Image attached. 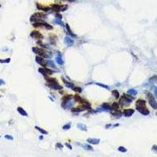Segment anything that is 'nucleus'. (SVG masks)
Listing matches in <instances>:
<instances>
[{
	"mask_svg": "<svg viewBox=\"0 0 157 157\" xmlns=\"http://www.w3.org/2000/svg\"><path fill=\"white\" fill-rule=\"evenodd\" d=\"M136 109L144 116L149 115V110L146 107V101L143 99H138L136 102Z\"/></svg>",
	"mask_w": 157,
	"mask_h": 157,
	"instance_id": "1",
	"label": "nucleus"
},
{
	"mask_svg": "<svg viewBox=\"0 0 157 157\" xmlns=\"http://www.w3.org/2000/svg\"><path fill=\"white\" fill-rule=\"evenodd\" d=\"M46 82H47V86H50V88L53 89V90H62V86L57 83V81L54 78H50V77L46 76L45 77Z\"/></svg>",
	"mask_w": 157,
	"mask_h": 157,
	"instance_id": "2",
	"label": "nucleus"
},
{
	"mask_svg": "<svg viewBox=\"0 0 157 157\" xmlns=\"http://www.w3.org/2000/svg\"><path fill=\"white\" fill-rule=\"evenodd\" d=\"M134 99V97H133V96L130 94H123L122 96L121 99L119 100V105L121 106H127L133 101V100Z\"/></svg>",
	"mask_w": 157,
	"mask_h": 157,
	"instance_id": "3",
	"label": "nucleus"
},
{
	"mask_svg": "<svg viewBox=\"0 0 157 157\" xmlns=\"http://www.w3.org/2000/svg\"><path fill=\"white\" fill-rule=\"evenodd\" d=\"M32 51L36 53L38 56H40V57L43 58H50L51 54H50V53H48L47 51H46L43 49H41L39 47H32Z\"/></svg>",
	"mask_w": 157,
	"mask_h": 157,
	"instance_id": "4",
	"label": "nucleus"
},
{
	"mask_svg": "<svg viewBox=\"0 0 157 157\" xmlns=\"http://www.w3.org/2000/svg\"><path fill=\"white\" fill-rule=\"evenodd\" d=\"M32 25L35 27V28H46V29H48V30H52L53 29V26L50 24H49L48 23H46L43 20H39V21H37V22H35V23H32Z\"/></svg>",
	"mask_w": 157,
	"mask_h": 157,
	"instance_id": "5",
	"label": "nucleus"
},
{
	"mask_svg": "<svg viewBox=\"0 0 157 157\" xmlns=\"http://www.w3.org/2000/svg\"><path fill=\"white\" fill-rule=\"evenodd\" d=\"M44 18H46V15L43 13H36L35 14L32 15L31 18H30V20L32 23L39 21L41 20H43Z\"/></svg>",
	"mask_w": 157,
	"mask_h": 157,
	"instance_id": "6",
	"label": "nucleus"
},
{
	"mask_svg": "<svg viewBox=\"0 0 157 157\" xmlns=\"http://www.w3.org/2000/svg\"><path fill=\"white\" fill-rule=\"evenodd\" d=\"M147 97L149 98V103L153 109H157V102L155 100L154 96L151 93H147Z\"/></svg>",
	"mask_w": 157,
	"mask_h": 157,
	"instance_id": "7",
	"label": "nucleus"
},
{
	"mask_svg": "<svg viewBox=\"0 0 157 157\" xmlns=\"http://www.w3.org/2000/svg\"><path fill=\"white\" fill-rule=\"evenodd\" d=\"M39 72L40 74L43 75V76H50V75H52L53 73V71L51 69H49L47 68L44 67V68H39Z\"/></svg>",
	"mask_w": 157,
	"mask_h": 157,
	"instance_id": "8",
	"label": "nucleus"
},
{
	"mask_svg": "<svg viewBox=\"0 0 157 157\" xmlns=\"http://www.w3.org/2000/svg\"><path fill=\"white\" fill-rule=\"evenodd\" d=\"M68 8L67 5H59V4H53L51 6V9L54 11H57V12H60V11H64L66 10V9Z\"/></svg>",
	"mask_w": 157,
	"mask_h": 157,
	"instance_id": "9",
	"label": "nucleus"
},
{
	"mask_svg": "<svg viewBox=\"0 0 157 157\" xmlns=\"http://www.w3.org/2000/svg\"><path fill=\"white\" fill-rule=\"evenodd\" d=\"M36 62L38 63V64H39L41 65V66H43V67H46V66H47V64H46V60L44 59L43 57H40V56H36Z\"/></svg>",
	"mask_w": 157,
	"mask_h": 157,
	"instance_id": "10",
	"label": "nucleus"
},
{
	"mask_svg": "<svg viewBox=\"0 0 157 157\" xmlns=\"http://www.w3.org/2000/svg\"><path fill=\"white\" fill-rule=\"evenodd\" d=\"M31 37H32V38H34V39H43V36L38 31L32 32L31 33Z\"/></svg>",
	"mask_w": 157,
	"mask_h": 157,
	"instance_id": "11",
	"label": "nucleus"
},
{
	"mask_svg": "<svg viewBox=\"0 0 157 157\" xmlns=\"http://www.w3.org/2000/svg\"><path fill=\"white\" fill-rule=\"evenodd\" d=\"M111 113L112 115V116H114L116 119H118V118H120L122 116V115H123V112L121 111H119V110H111Z\"/></svg>",
	"mask_w": 157,
	"mask_h": 157,
	"instance_id": "12",
	"label": "nucleus"
},
{
	"mask_svg": "<svg viewBox=\"0 0 157 157\" xmlns=\"http://www.w3.org/2000/svg\"><path fill=\"white\" fill-rule=\"evenodd\" d=\"M134 113V110L129 109H125L123 112V114L124 115V116L126 117H130Z\"/></svg>",
	"mask_w": 157,
	"mask_h": 157,
	"instance_id": "13",
	"label": "nucleus"
},
{
	"mask_svg": "<svg viewBox=\"0 0 157 157\" xmlns=\"http://www.w3.org/2000/svg\"><path fill=\"white\" fill-rule=\"evenodd\" d=\"M64 43L66 44L68 46H72L74 45V40L69 37H65L64 38Z\"/></svg>",
	"mask_w": 157,
	"mask_h": 157,
	"instance_id": "14",
	"label": "nucleus"
},
{
	"mask_svg": "<svg viewBox=\"0 0 157 157\" xmlns=\"http://www.w3.org/2000/svg\"><path fill=\"white\" fill-rule=\"evenodd\" d=\"M36 6H37V8H38L39 10L45 11V12H48V11L50 10V8L48 7V6H43V5H41V4H39V3H36Z\"/></svg>",
	"mask_w": 157,
	"mask_h": 157,
	"instance_id": "15",
	"label": "nucleus"
},
{
	"mask_svg": "<svg viewBox=\"0 0 157 157\" xmlns=\"http://www.w3.org/2000/svg\"><path fill=\"white\" fill-rule=\"evenodd\" d=\"M85 109H86L85 107L83 106V105H80V106L77 107V108H75V109H72V112H83L84 111Z\"/></svg>",
	"mask_w": 157,
	"mask_h": 157,
	"instance_id": "16",
	"label": "nucleus"
},
{
	"mask_svg": "<svg viewBox=\"0 0 157 157\" xmlns=\"http://www.w3.org/2000/svg\"><path fill=\"white\" fill-rule=\"evenodd\" d=\"M87 142L92 145H98L100 142V139H96V138H88Z\"/></svg>",
	"mask_w": 157,
	"mask_h": 157,
	"instance_id": "17",
	"label": "nucleus"
},
{
	"mask_svg": "<svg viewBox=\"0 0 157 157\" xmlns=\"http://www.w3.org/2000/svg\"><path fill=\"white\" fill-rule=\"evenodd\" d=\"M17 112H19V114L21 115L22 116H28V113H27V112L25 111V110L23 109V108H21V107H18L17 108Z\"/></svg>",
	"mask_w": 157,
	"mask_h": 157,
	"instance_id": "18",
	"label": "nucleus"
},
{
	"mask_svg": "<svg viewBox=\"0 0 157 157\" xmlns=\"http://www.w3.org/2000/svg\"><path fill=\"white\" fill-rule=\"evenodd\" d=\"M62 80H63V82L64 83V84H65V86H67V87H68V88H71L72 90L73 89L74 87H75V85L73 83H70V82H68V81H67L66 79H64V78L62 79Z\"/></svg>",
	"mask_w": 157,
	"mask_h": 157,
	"instance_id": "19",
	"label": "nucleus"
},
{
	"mask_svg": "<svg viewBox=\"0 0 157 157\" xmlns=\"http://www.w3.org/2000/svg\"><path fill=\"white\" fill-rule=\"evenodd\" d=\"M56 60H57V64H60V65H62L63 64H64V60H63L62 57H61V56H60V55L57 56V57H56Z\"/></svg>",
	"mask_w": 157,
	"mask_h": 157,
	"instance_id": "20",
	"label": "nucleus"
},
{
	"mask_svg": "<svg viewBox=\"0 0 157 157\" xmlns=\"http://www.w3.org/2000/svg\"><path fill=\"white\" fill-rule=\"evenodd\" d=\"M46 64H47V66L52 68H56V66L54 64V63H53L52 60H46Z\"/></svg>",
	"mask_w": 157,
	"mask_h": 157,
	"instance_id": "21",
	"label": "nucleus"
},
{
	"mask_svg": "<svg viewBox=\"0 0 157 157\" xmlns=\"http://www.w3.org/2000/svg\"><path fill=\"white\" fill-rule=\"evenodd\" d=\"M127 93L128 94H130V95H131V96H136L137 95V90H134V89H130V90H129L128 91H127Z\"/></svg>",
	"mask_w": 157,
	"mask_h": 157,
	"instance_id": "22",
	"label": "nucleus"
},
{
	"mask_svg": "<svg viewBox=\"0 0 157 157\" xmlns=\"http://www.w3.org/2000/svg\"><path fill=\"white\" fill-rule=\"evenodd\" d=\"M36 127V129H37L39 132H40L42 134H48V132L46 130H43V128H41V127H39V126H35Z\"/></svg>",
	"mask_w": 157,
	"mask_h": 157,
	"instance_id": "23",
	"label": "nucleus"
},
{
	"mask_svg": "<svg viewBox=\"0 0 157 157\" xmlns=\"http://www.w3.org/2000/svg\"><path fill=\"white\" fill-rule=\"evenodd\" d=\"M119 104H118L117 102H114L113 104L112 105V110H118L119 109Z\"/></svg>",
	"mask_w": 157,
	"mask_h": 157,
	"instance_id": "24",
	"label": "nucleus"
},
{
	"mask_svg": "<svg viewBox=\"0 0 157 157\" xmlns=\"http://www.w3.org/2000/svg\"><path fill=\"white\" fill-rule=\"evenodd\" d=\"M79 129H80L81 130H84V131H86L87 130V128H86V126L85 125H83V124L82 123H79L78 125H77Z\"/></svg>",
	"mask_w": 157,
	"mask_h": 157,
	"instance_id": "25",
	"label": "nucleus"
},
{
	"mask_svg": "<svg viewBox=\"0 0 157 157\" xmlns=\"http://www.w3.org/2000/svg\"><path fill=\"white\" fill-rule=\"evenodd\" d=\"M73 98H74L75 101H77V102H79V103H80V102L82 101V100H83V98H82L80 96H79L78 94L75 95Z\"/></svg>",
	"mask_w": 157,
	"mask_h": 157,
	"instance_id": "26",
	"label": "nucleus"
},
{
	"mask_svg": "<svg viewBox=\"0 0 157 157\" xmlns=\"http://www.w3.org/2000/svg\"><path fill=\"white\" fill-rule=\"evenodd\" d=\"M101 107L106 110H112V106H110L108 103H104V104L101 105Z\"/></svg>",
	"mask_w": 157,
	"mask_h": 157,
	"instance_id": "27",
	"label": "nucleus"
},
{
	"mask_svg": "<svg viewBox=\"0 0 157 157\" xmlns=\"http://www.w3.org/2000/svg\"><path fill=\"white\" fill-rule=\"evenodd\" d=\"M112 95H113V97H115V98H116V99H119V93L118 90H112Z\"/></svg>",
	"mask_w": 157,
	"mask_h": 157,
	"instance_id": "28",
	"label": "nucleus"
},
{
	"mask_svg": "<svg viewBox=\"0 0 157 157\" xmlns=\"http://www.w3.org/2000/svg\"><path fill=\"white\" fill-rule=\"evenodd\" d=\"M83 147L84 149L88 150V151H93V147L91 146V145H83Z\"/></svg>",
	"mask_w": 157,
	"mask_h": 157,
	"instance_id": "29",
	"label": "nucleus"
},
{
	"mask_svg": "<svg viewBox=\"0 0 157 157\" xmlns=\"http://www.w3.org/2000/svg\"><path fill=\"white\" fill-rule=\"evenodd\" d=\"M65 26H66V29H67V31L69 32V34H71V36H73V37H76V35H75V34L73 33V32H72V30H71V28H69L68 24H67L66 25H65Z\"/></svg>",
	"mask_w": 157,
	"mask_h": 157,
	"instance_id": "30",
	"label": "nucleus"
},
{
	"mask_svg": "<svg viewBox=\"0 0 157 157\" xmlns=\"http://www.w3.org/2000/svg\"><path fill=\"white\" fill-rule=\"evenodd\" d=\"M72 90H74L75 92H78V93H81L82 92V88L80 87H78V86H75V87L72 89Z\"/></svg>",
	"mask_w": 157,
	"mask_h": 157,
	"instance_id": "31",
	"label": "nucleus"
},
{
	"mask_svg": "<svg viewBox=\"0 0 157 157\" xmlns=\"http://www.w3.org/2000/svg\"><path fill=\"white\" fill-rule=\"evenodd\" d=\"M10 58H6V59H0V63H10Z\"/></svg>",
	"mask_w": 157,
	"mask_h": 157,
	"instance_id": "32",
	"label": "nucleus"
},
{
	"mask_svg": "<svg viewBox=\"0 0 157 157\" xmlns=\"http://www.w3.org/2000/svg\"><path fill=\"white\" fill-rule=\"evenodd\" d=\"M54 21L56 24H59L60 25H64V24L62 23L61 21V19H58V18H56V19L54 20Z\"/></svg>",
	"mask_w": 157,
	"mask_h": 157,
	"instance_id": "33",
	"label": "nucleus"
},
{
	"mask_svg": "<svg viewBox=\"0 0 157 157\" xmlns=\"http://www.w3.org/2000/svg\"><path fill=\"white\" fill-rule=\"evenodd\" d=\"M118 150H119V152H126V151H127L126 148H124V147H123V146L119 147V149H118Z\"/></svg>",
	"mask_w": 157,
	"mask_h": 157,
	"instance_id": "34",
	"label": "nucleus"
},
{
	"mask_svg": "<svg viewBox=\"0 0 157 157\" xmlns=\"http://www.w3.org/2000/svg\"><path fill=\"white\" fill-rule=\"evenodd\" d=\"M96 85H98V86H102V87H104V88H105V89H108V90H109V86H105V84H101V83H96Z\"/></svg>",
	"mask_w": 157,
	"mask_h": 157,
	"instance_id": "35",
	"label": "nucleus"
},
{
	"mask_svg": "<svg viewBox=\"0 0 157 157\" xmlns=\"http://www.w3.org/2000/svg\"><path fill=\"white\" fill-rule=\"evenodd\" d=\"M70 127H71V123H68L63 126V129L64 130H68V129H70Z\"/></svg>",
	"mask_w": 157,
	"mask_h": 157,
	"instance_id": "36",
	"label": "nucleus"
},
{
	"mask_svg": "<svg viewBox=\"0 0 157 157\" xmlns=\"http://www.w3.org/2000/svg\"><path fill=\"white\" fill-rule=\"evenodd\" d=\"M5 138L7 140H10V141H13V137H12L11 135H9V134H6L5 135Z\"/></svg>",
	"mask_w": 157,
	"mask_h": 157,
	"instance_id": "37",
	"label": "nucleus"
},
{
	"mask_svg": "<svg viewBox=\"0 0 157 157\" xmlns=\"http://www.w3.org/2000/svg\"><path fill=\"white\" fill-rule=\"evenodd\" d=\"M6 84V83H5V81L3 80V79H0V86H3V85H5Z\"/></svg>",
	"mask_w": 157,
	"mask_h": 157,
	"instance_id": "38",
	"label": "nucleus"
},
{
	"mask_svg": "<svg viewBox=\"0 0 157 157\" xmlns=\"http://www.w3.org/2000/svg\"><path fill=\"white\" fill-rule=\"evenodd\" d=\"M56 147H59V149H62L63 148V145H61V144H60V143H57V144H56Z\"/></svg>",
	"mask_w": 157,
	"mask_h": 157,
	"instance_id": "39",
	"label": "nucleus"
},
{
	"mask_svg": "<svg viewBox=\"0 0 157 157\" xmlns=\"http://www.w3.org/2000/svg\"><path fill=\"white\" fill-rule=\"evenodd\" d=\"M56 18H58V19H61L62 17L60 13H56Z\"/></svg>",
	"mask_w": 157,
	"mask_h": 157,
	"instance_id": "40",
	"label": "nucleus"
},
{
	"mask_svg": "<svg viewBox=\"0 0 157 157\" xmlns=\"http://www.w3.org/2000/svg\"><path fill=\"white\" fill-rule=\"evenodd\" d=\"M154 93H155V96L157 97V86H156L154 89Z\"/></svg>",
	"mask_w": 157,
	"mask_h": 157,
	"instance_id": "41",
	"label": "nucleus"
},
{
	"mask_svg": "<svg viewBox=\"0 0 157 157\" xmlns=\"http://www.w3.org/2000/svg\"><path fill=\"white\" fill-rule=\"evenodd\" d=\"M152 150H154L155 152H157V145H153L152 146Z\"/></svg>",
	"mask_w": 157,
	"mask_h": 157,
	"instance_id": "42",
	"label": "nucleus"
},
{
	"mask_svg": "<svg viewBox=\"0 0 157 157\" xmlns=\"http://www.w3.org/2000/svg\"><path fill=\"white\" fill-rule=\"evenodd\" d=\"M65 145H66V146L69 149H72V145H70L69 144H68V143H66V144H65Z\"/></svg>",
	"mask_w": 157,
	"mask_h": 157,
	"instance_id": "43",
	"label": "nucleus"
},
{
	"mask_svg": "<svg viewBox=\"0 0 157 157\" xmlns=\"http://www.w3.org/2000/svg\"><path fill=\"white\" fill-rule=\"evenodd\" d=\"M64 1H68V2H70V3H71V2H75L76 0H64Z\"/></svg>",
	"mask_w": 157,
	"mask_h": 157,
	"instance_id": "44",
	"label": "nucleus"
},
{
	"mask_svg": "<svg viewBox=\"0 0 157 157\" xmlns=\"http://www.w3.org/2000/svg\"><path fill=\"white\" fill-rule=\"evenodd\" d=\"M112 126L111 124H109V125H106V128H109V127H110V126Z\"/></svg>",
	"mask_w": 157,
	"mask_h": 157,
	"instance_id": "45",
	"label": "nucleus"
},
{
	"mask_svg": "<svg viewBox=\"0 0 157 157\" xmlns=\"http://www.w3.org/2000/svg\"><path fill=\"white\" fill-rule=\"evenodd\" d=\"M0 137H1V136H0Z\"/></svg>",
	"mask_w": 157,
	"mask_h": 157,
	"instance_id": "46",
	"label": "nucleus"
},
{
	"mask_svg": "<svg viewBox=\"0 0 157 157\" xmlns=\"http://www.w3.org/2000/svg\"><path fill=\"white\" fill-rule=\"evenodd\" d=\"M0 6H1V5H0Z\"/></svg>",
	"mask_w": 157,
	"mask_h": 157,
	"instance_id": "47",
	"label": "nucleus"
}]
</instances>
